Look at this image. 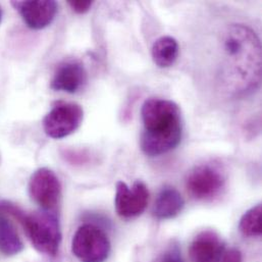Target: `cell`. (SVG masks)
Listing matches in <instances>:
<instances>
[{"label": "cell", "instance_id": "13", "mask_svg": "<svg viewBox=\"0 0 262 262\" xmlns=\"http://www.w3.org/2000/svg\"><path fill=\"white\" fill-rule=\"evenodd\" d=\"M179 52V43L170 36H162L158 38L151 48V55L154 63L163 69L171 67L176 62Z\"/></svg>", "mask_w": 262, "mask_h": 262}, {"label": "cell", "instance_id": "9", "mask_svg": "<svg viewBox=\"0 0 262 262\" xmlns=\"http://www.w3.org/2000/svg\"><path fill=\"white\" fill-rule=\"evenodd\" d=\"M11 5L18 11L26 25L33 30L48 27L57 13V3L53 0L11 1Z\"/></svg>", "mask_w": 262, "mask_h": 262}, {"label": "cell", "instance_id": "19", "mask_svg": "<svg viewBox=\"0 0 262 262\" xmlns=\"http://www.w3.org/2000/svg\"><path fill=\"white\" fill-rule=\"evenodd\" d=\"M1 18H2V9H1V6H0V21H1Z\"/></svg>", "mask_w": 262, "mask_h": 262}, {"label": "cell", "instance_id": "18", "mask_svg": "<svg viewBox=\"0 0 262 262\" xmlns=\"http://www.w3.org/2000/svg\"><path fill=\"white\" fill-rule=\"evenodd\" d=\"M161 262H184L183 261V259L181 258V256H180V254H179V252H177V251H174V250H171L169 253H167L165 256H164V258H163V260Z\"/></svg>", "mask_w": 262, "mask_h": 262}, {"label": "cell", "instance_id": "8", "mask_svg": "<svg viewBox=\"0 0 262 262\" xmlns=\"http://www.w3.org/2000/svg\"><path fill=\"white\" fill-rule=\"evenodd\" d=\"M149 191L142 181H136L131 188L123 181L117 183L115 205L119 216L131 220L141 215L147 207Z\"/></svg>", "mask_w": 262, "mask_h": 262}, {"label": "cell", "instance_id": "17", "mask_svg": "<svg viewBox=\"0 0 262 262\" xmlns=\"http://www.w3.org/2000/svg\"><path fill=\"white\" fill-rule=\"evenodd\" d=\"M243 257L242 253L239 249L236 248H231L228 251L224 252L223 257L221 259V262H242Z\"/></svg>", "mask_w": 262, "mask_h": 262}, {"label": "cell", "instance_id": "3", "mask_svg": "<svg viewBox=\"0 0 262 262\" xmlns=\"http://www.w3.org/2000/svg\"><path fill=\"white\" fill-rule=\"evenodd\" d=\"M0 209L24 228L31 244L40 253L56 256L61 242V231L57 216L50 211H39L26 214L19 207L10 202H1Z\"/></svg>", "mask_w": 262, "mask_h": 262}, {"label": "cell", "instance_id": "1", "mask_svg": "<svg viewBox=\"0 0 262 262\" xmlns=\"http://www.w3.org/2000/svg\"><path fill=\"white\" fill-rule=\"evenodd\" d=\"M224 60L221 84L234 96H246L259 88L261 82V44L256 33L246 25L228 27L223 40Z\"/></svg>", "mask_w": 262, "mask_h": 262}, {"label": "cell", "instance_id": "10", "mask_svg": "<svg viewBox=\"0 0 262 262\" xmlns=\"http://www.w3.org/2000/svg\"><path fill=\"white\" fill-rule=\"evenodd\" d=\"M87 83L85 67L77 60H68L60 63L50 82V88L54 91L77 93Z\"/></svg>", "mask_w": 262, "mask_h": 262}, {"label": "cell", "instance_id": "15", "mask_svg": "<svg viewBox=\"0 0 262 262\" xmlns=\"http://www.w3.org/2000/svg\"><path fill=\"white\" fill-rule=\"evenodd\" d=\"M261 204L247 210L240 220V232L246 237H259L261 235Z\"/></svg>", "mask_w": 262, "mask_h": 262}, {"label": "cell", "instance_id": "6", "mask_svg": "<svg viewBox=\"0 0 262 262\" xmlns=\"http://www.w3.org/2000/svg\"><path fill=\"white\" fill-rule=\"evenodd\" d=\"M225 186L223 173L209 164L198 165L187 177L186 187L190 195L201 201L211 200L216 197Z\"/></svg>", "mask_w": 262, "mask_h": 262}, {"label": "cell", "instance_id": "4", "mask_svg": "<svg viewBox=\"0 0 262 262\" xmlns=\"http://www.w3.org/2000/svg\"><path fill=\"white\" fill-rule=\"evenodd\" d=\"M72 252L81 262H104L111 252V242L99 227L86 224L75 233Z\"/></svg>", "mask_w": 262, "mask_h": 262}, {"label": "cell", "instance_id": "12", "mask_svg": "<svg viewBox=\"0 0 262 262\" xmlns=\"http://www.w3.org/2000/svg\"><path fill=\"white\" fill-rule=\"evenodd\" d=\"M185 206L181 193L171 186H164L158 193L152 213L155 219L163 221L178 216Z\"/></svg>", "mask_w": 262, "mask_h": 262}, {"label": "cell", "instance_id": "16", "mask_svg": "<svg viewBox=\"0 0 262 262\" xmlns=\"http://www.w3.org/2000/svg\"><path fill=\"white\" fill-rule=\"evenodd\" d=\"M70 7L77 13H86L91 8L93 1L90 0H70L68 1Z\"/></svg>", "mask_w": 262, "mask_h": 262}, {"label": "cell", "instance_id": "2", "mask_svg": "<svg viewBox=\"0 0 262 262\" xmlns=\"http://www.w3.org/2000/svg\"><path fill=\"white\" fill-rule=\"evenodd\" d=\"M141 116L143 133L140 146L145 155L159 156L179 146L183 136V121L176 102L149 98L142 105Z\"/></svg>", "mask_w": 262, "mask_h": 262}, {"label": "cell", "instance_id": "5", "mask_svg": "<svg viewBox=\"0 0 262 262\" xmlns=\"http://www.w3.org/2000/svg\"><path fill=\"white\" fill-rule=\"evenodd\" d=\"M84 111L77 103L59 102L43 120L45 134L52 139H62L77 131L83 123Z\"/></svg>", "mask_w": 262, "mask_h": 262}, {"label": "cell", "instance_id": "11", "mask_svg": "<svg viewBox=\"0 0 262 262\" xmlns=\"http://www.w3.org/2000/svg\"><path fill=\"white\" fill-rule=\"evenodd\" d=\"M225 243L213 231H204L191 243L189 255L192 262H221Z\"/></svg>", "mask_w": 262, "mask_h": 262}, {"label": "cell", "instance_id": "14", "mask_svg": "<svg viewBox=\"0 0 262 262\" xmlns=\"http://www.w3.org/2000/svg\"><path fill=\"white\" fill-rule=\"evenodd\" d=\"M24 249L23 241L12 225L4 216L0 217V251L5 255H15Z\"/></svg>", "mask_w": 262, "mask_h": 262}, {"label": "cell", "instance_id": "7", "mask_svg": "<svg viewBox=\"0 0 262 262\" xmlns=\"http://www.w3.org/2000/svg\"><path fill=\"white\" fill-rule=\"evenodd\" d=\"M29 194L32 200L43 210L56 207L61 196V185L56 174L47 167L33 172L29 181Z\"/></svg>", "mask_w": 262, "mask_h": 262}]
</instances>
